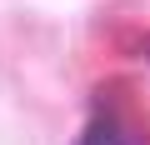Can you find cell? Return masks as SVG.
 <instances>
[{"label": "cell", "instance_id": "cell-1", "mask_svg": "<svg viewBox=\"0 0 150 145\" xmlns=\"http://www.w3.org/2000/svg\"><path fill=\"white\" fill-rule=\"evenodd\" d=\"M145 60H150V35H145Z\"/></svg>", "mask_w": 150, "mask_h": 145}]
</instances>
